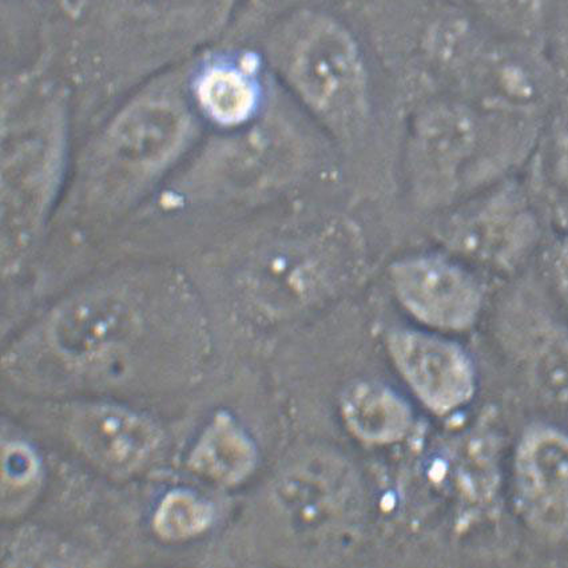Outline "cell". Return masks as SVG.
Masks as SVG:
<instances>
[{"mask_svg": "<svg viewBox=\"0 0 568 568\" xmlns=\"http://www.w3.org/2000/svg\"><path fill=\"white\" fill-rule=\"evenodd\" d=\"M256 463L253 443L231 416L221 414L204 429L189 454L193 473L222 485H236Z\"/></svg>", "mask_w": 568, "mask_h": 568, "instance_id": "obj_9", "label": "cell"}, {"mask_svg": "<svg viewBox=\"0 0 568 568\" xmlns=\"http://www.w3.org/2000/svg\"><path fill=\"white\" fill-rule=\"evenodd\" d=\"M39 471L37 456L23 444H10L3 453V479L6 485L23 487L36 480Z\"/></svg>", "mask_w": 568, "mask_h": 568, "instance_id": "obj_17", "label": "cell"}, {"mask_svg": "<svg viewBox=\"0 0 568 568\" xmlns=\"http://www.w3.org/2000/svg\"><path fill=\"white\" fill-rule=\"evenodd\" d=\"M395 290L422 323L443 331H465L479 316L483 295L471 274L439 257L404 261L394 267Z\"/></svg>", "mask_w": 568, "mask_h": 568, "instance_id": "obj_6", "label": "cell"}, {"mask_svg": "<svg viewBox=\"0 0 568 568\" xmlns=\"http://www.w3.org/2000/svg\"><path fill=\"white\" fill-rule=\"evenodd\" d=\"M515 494L521 517L541 537L568 540V435L535 426L515 455Z\"/></svg>", "mask_w": 568, "mask_h": 568, "instance_id": "obj_3", "label": "cell"}, {"mask_svg": "<svg viewBox=\"0 0 568 568\" xmlns=\"http://www.w3.org/2000/svg\"><path fill=\"white\" fill-rule=\"evenodd\" d=\"M194 94L209 119L227 126L250 119L258 98L252 78L231 64H212L202 71Z\"/></svg>", "mask_w": 568, "mask_h": 568, "instance_id": "obj_11", "label": "cell"}, {"mask_svg": "<svg viewBox=\"0 0 568 568\" xmlns=\"http://www.w3.org/2000/svg\"><path fill=\"white\" fill-rule=\"evenodd\" d=\"M192 132L191 111L178 91L153 90L114 116L104 130L101 152L121 166L146 172L173 160Z\"/></svg>", "mask_w": 568, "mask_h": 568, "instance_id": "obj_2", "label": "cell"}, {"mask_svg": "<svg viewBox=\"0 0 568 568\" xmlns=\"http://www.w3.org/2000/svg\"><path fill=\"white\" fill-rule=\"evenodd\" d=\"M348 417L365 439L389 440L403 435L409 416L407 407L385 390L365 388L348 404Z\"/></svg>", "mask_w": 568, "mask_h": 568, "instance_id": "obj_14", "label": "cell"}, {"mask_svg": "<svg viewBox=\"0 0 568 568\" xmlns=\"http://www.w3.org/2000/svg\"><path fill=\"white\" fill-rule=\"evenodd\" d=\"M70 435L88 459L119 475L145 466L161 444L160 429L146 417L109 404L78 410Z\"/></svg>", "mask_w": 568, "mask_h": 568, "instance_id": "obj_7", "label": "cell"}, {"mask_svg": "<svg viewBox=\"0 0 568 568\" xmlns=\"http://www.w3.org/2000/svg\"><path fill=\"white\" fill-rule=\"evenodd\" d=\"M478 129L467 110L437 108L424 116L417 129L416 148L424 166L443 180L465 162L475 149Z\"/></svg>", "mask_w": 568, "mask_h": 568, "instance_id": "obj_10", "label": "cell"}, {"mask_svg": "<svg viewBox=\"0 0 568 568\" xmlns=\"http://www.w3.org/2000/svg\"><path fill=\"white\" fill-rule=\"evenodd\" d=\"M551 273L560 296L568 304V237L552 253Z\"/></svg>", "mask_w": 568, "mask_h": 568, "instance_id": "obj_18", "label": "cell"}, {"mask_svg": "<svg viewBox=\"0 0 568 568\" xmlns=\"http://www.w3.org/2000/svg\"><path fill=\"white\" fill-rule=\"evenodd\" d=\"M476 10L503 30L528 34L544 16V0H469Z\"/></svg>", "mask_w": 568, "mask_h": 568, "instance_id": "obj_15", "label": "cell"}, {"mask_svg": "<svg viewBox=\"0 0 568 568\" xmlns=\"http://www.w3.org/2000/svg\"><path fill=\"white\" fill-rule=\"evenodd\" d=\"M214 18L215 0H78L63 41L83 58L166 61L204 41Z\"/></svg>", "mask_w": 568, "mask_h": 568, "instance_id": "obj_1", "label": "cell"}, {"mask_svg": "<svg viewBox=\"0 0 568 568\" xmlns=\"http://www.w3.org/2000/svg\"><path fill=\"white\" fill-rule=\"evenodd\" d=\"M291 77L300 94L324 113L343 114L361 101V57L337 26H318L302 38L293 50Z\"/></svg>", "mask_w": 568, "mask_h": 568, "instance_id": "obj_4", "label": "cell"}, {"mask_svg": "<svg viewBox=\"0 0 568 568\" xmlns=\"http://www.w3.org/2000/svg\"><path fill=\"white\" fill-rule=\"evenodd\" d=\"M392 357L426 407L447 415L473 399L476 377L459 345L422 332L400 331L389 337Z\"/></svg>", "mask_w": 568, "mask_h": 568, "instance_id": "obj_5", "label": "cell"}, {"mask_svg": "<svg viewBox=\"0 0 568 568\" xmlns=\"http://www.w3.org/2000/svg\"><path fill=\"white\" fill-rule=\"evenodd\" d=\"M136 315L125 300L88 296L58 313L50 328L52 347L74 363H90L125 344L136 329Z\"/></svg>", "mask_w": 568, "mask_h": 568, "instance_id": "obj_8", "label": "cell"}, {"mask_svg": "<svg viewBox=\"0 0 568 568\" xmlns=\"http://www.w3.org/2000/svg\"><path fill=\"white\" fill-rule=\"evenodd\" d=\"M534 375L555 399L568 402V338L555 336L534 357Z\"/></svg>", "mask_w": 568, "mask_h": 568, "instance_id": "obj_16", "label": "cell"}, {"mask_svg": "<svg viewBox=\"0 0 568 568\" xmlns=\"http://www.w3.org/2000/svg\"><path fill=\"white\" fill-rule=\"evenodd\" d=\"M537 226L532 214L520 205L506 209L465 232V243L471 250L495 257H517L534 243Z\"/></svg>", "mask_w": 568, "mask_h": 568, "instance_id": "obj_12", "label": "cell"}, {"mask_svg": "<svg viewBox=\"0 0 568 568\" xmlns=\"http://www.w3.org/2000/svg\"><path fill=\"white\" fill-rule=\"evenodd\" d=\"M555 168L558 178L568 187V125L561 130L555 146Z\"/></svg>", "mask_w": 568, "mask_h": 568, "instance_id": "obj_19", "label": "cell"}, {"mask_svg": "<svg viewBox=\"0 0 568 568\" xmlns=\"http://www.w3.org/2000/svg\"><path fill=\"white\" fill-rule=\"evenodd\" d=\"M213 508L187 489H173L156 506L152 526L156 537L180 544L199 537L211 527Z\"/></svg>", "mask_w": 568, "mask_h": 568, "instance_id": "obj_13", "label": "cell"}]
</instances>
